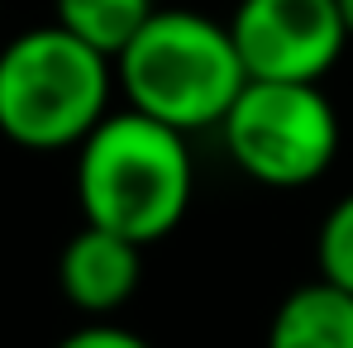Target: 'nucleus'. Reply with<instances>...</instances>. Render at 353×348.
<instances>
[{
	"label": "nucleus",
	"instance_id": "f257e3e1",
	"mask_svg": "<svg viewBox=\"0 0 353 348\" xmlns=\"http://www.w3.org/2000/svg\"><path fill=\"white\" fill-rule=\"evenodd\" d=\"M196 158L186 134L139 110H110L77 148V205L81 220L139 248L163 243L191 215Z\"/></svg>",
	"mask_w": 353,
	"mask_h": 348
},
{
	"label": "nucleus",
	"instance_id": "f03ea898",
	"mask_svg": "<svg viewBox=\"0 0 353 348\" xmlns=\"http://www.w3.org/2000/svg\"><path fill=\"white\" fill-rule=\"evenodd\" d=\"M115 86L129 110L176 134L220 129L248 86L230 24L196 10H158L115 58Z\"/></svg>",
	"mask_w": 353,
	"mask_h": 348
},
{
	"label": "nucleus",
	"instance_id": "7ed1b4c3",
	"mask_svg": "<svg viewBox=\"0 0 353 348\" xmlns=\"http://www.w3.org/2000/svg\"><path fill=\"white\" fill-rule=\"evenodd\" d=\"M115 62L67 34L39 24L0 43V134L24 153L81 148L110 115Z\"/></svg>",
	"mask_w": 353,
	"mask_h": 348
},
{
	"label": "nucleus",
	"instance_id": "20e7f679",
	"mask_svg": "<svg viewBox=\"0 0 353 348\" xmlns=\"http://www.w3.org/2000/svg\"><path fill=\"white\" fill-rule=\"evenodd\" d=\"M225 148L248 181L268 191H301L339 158V110L320 81H248L220 124Z\"/></svg>",
	"mask_w": 353,
	"mask_h": 348
},
{
	"label": "nucleus",
	"instance_id": "39448f33",
	"mask_svg": "<svg viewBox=\"0 0 353 348\" xmlns=\"http://www.w3.org/2000/svg\"><path fill=\"white\" fill-rule=\"evenodd\" d=\"M230 34L248 81H325L353 43L339 0H239Z\"/></svg>",
	"mask_w": 353,
	"mask_h": 348
},
{
	"label": "nucleus",
	"instance_id": "423d86ee",
	"mask_svg": "<svg viewBox=\"0 0 353 348\" xmlns=\"http://www.w3.org/2000/svg\"><path fill=\"white\" fill-rule=\"evenodd\" d=\"M139 277H143V248L96 225H81L58 253V291L86 320H110L119 305H129Z\"/></svg>",
	"mask_w": 353,
	"mask_h": 348
},
{
	"label": "nucleus",
	"instance_id": "0eeeda50",
	"mask_svg": "<svg viewBox=\"0 0 353 348\" xmlns=\"http://www.w3.org/2000/svg\"><path fill=\"white\" fill-rule=\"evenodd\" d=\"M263 348H353V296L320 277L296 287L272 310Z\"/></svg>",
	"mask_w": 353,
	"mask_h": 348
},
{
	"label": "nucleus",
	"instance_id": "6e6552de",
	"mask_svg": "<svg viewBox=\"0 0 353 348\" xmlns=\"http://www.w3.org/2000/svg\"><path fill=\"white\" fill-rule=\"evenodd\" d=\"M158 10V0H53V24L115 62Z\"/></svg>",
	"mask_w": 353,
	"mask_h": 348
},
{
	"label": "nucleus",
	"instance_id": "1a4fd4ad",
	"mask_svg": "<svg viewBox=\"0 0 353 348\" xmlns=\"http://www.w3.org/2000/svg\"><path fill=\"white\" fill-rule=\"evenodd\" d=\"M315 267H320V282L349 291L353 296V191L339 196L315 234Z\"/></svg>",
	"mask_w": 353,
	"mask_h": 348
},
{
	"label": "nucleus",
	"instance_id": "9d476101",
	"mask_svg": "<svg viewBox=\"0 0 353 348\" xmlns=\"http://www.w3.org/2000/svg\"><path fill=\"white\" fill-rule=\"evenodd\" d=\"M53 348H153V344H148L143 334L115 325V320H86V325H77L72 334H62Z\"/></svg>",
	"mask_w": 353,
	"mask_h": 348
},
{
	"label": "nucleus",
	"instance_id": "9b49d317",
	"mask_svg": "<svg viewBox=\"0 0 353 348\" xmlns=\"http://www.w3.org/2000/svg\"><path fill=\"white\" fill-rule=\"evenodd\" d=\"M339 14H344V29H349V39H353V0H339Z\"/></svg>",
	"mask_w": 353,
	"mask_h": 348
}]
</instances>
